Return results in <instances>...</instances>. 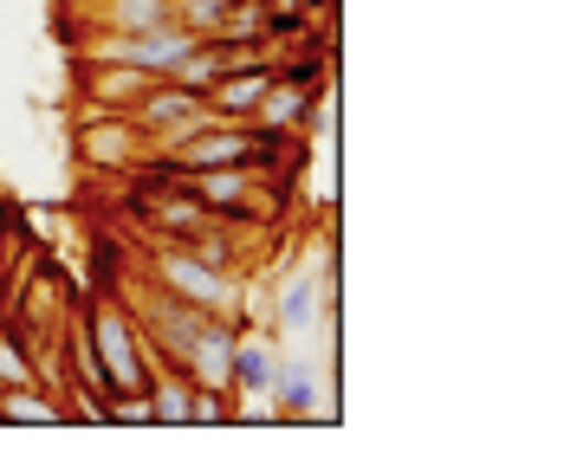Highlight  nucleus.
Wrapping results in <instances>:
<instances>
[{"label": "nucleus", "instance_id": "nucleus-14", "mask_svg": "<svg viewBox=\"0 0 564 453\" xmlns=\"http://www.w3.org/2000/svg\"><path fill=\"white\" fill-rule=\"evenodd\" d=\"M0 324H7V311H0Z\"/></svg>", "mask_w": 564, "mask_h": 453}, {"label": "nucleus", "instance_id": "nucleus-3", "mask_svg": "<svg viewBox=\"0 0 564 453\" xmlns=\"http://www.w3.org/2000/svg\"><path fill=\"white\" fill-rule=\"evenodd\" d=\"M72 143H78V163L98 175H130L150 163V143H143V130L130 123V111H91L78 117V130H72Z\"/></svg>", "mask_w": 564, "mask_h": 453}, {"label": "nucleus", "instance_id": "nucleus-13", "mask_svg": "<svg viewBox=\"0 0 564 453\" xmlns=\"http://www.w3.org/2000/svg\"><path fill=\"white\" fill-rule=\"evenodd\" d=\"M299 7H305V13H318V7H332V0H299Z\"/></svg>", "mask_w": 564, "mask_h": 453}, {"label": "nucleus", "instance_id": "nucleus-11", "mask_svg": "<svg viewBox=\"0 0 564 453\" xmlns=\"http://www.w3.org/2000/svg\"><path fill=\"white\" fill-rule=\"evenodd\" d=\"M188 376L182 369H156L150 376V389H143V401H150V421L156 428H188Z\"/></svg>", "mask_w": 564, "mask_h": 453}, {"label": "nucleus", "instance_id": "nucleus-9", "mask_svg": "<svg viewBox=\"0 0 564 453\" xmlns=\"http://www.w3.org/2000/svg\"><path fill=\"white\" fill-rule=\"evenodd\" d=\"M0 421H13V428H58L65 421V396L40 389V383H13V389H0Z\"/></svg>", "mask_w": 564, "mask_h": 453}, {"label": "nucleus", "instance_id": "nucleus-7", "mask_svg": "<svg viewBox=\"0 0 564 453\" xmlns=\"http://www.w3.org/2000/svg\"><path fill=\"white\" fill-rule=\"evenodd\" d=\"M273 369H280V343L273 338H234V356H227V389L234 396H267L273 389Z\"/></svg>", "mask_w": 564, "mask_h": 453}, {"label": "nucleus", "instance_id": "nucleus-5", "mask_svg": "<svg viewBox=\"0 0 564 453\" xmlns=\"http://www.w3.org/2000/svg\"><path fill=\"white\" fill-rule=\"evenodd\" d=\"M273 65H280L273 53H247L240 65H227L221 78L202 91L208 117H221V123H253L260 104H267V91H273Z\"/></svg>", "mask_w": 564, "mask_h": 453}, {"label": "nucleus", "instance_id": "nucleus-8", "mask_svg": "<svg viewBox=\"0 0 564 453\" xmlns=\"http://www.w3.org/2000/svg\"><path fill=\"white\" fill-rule=\"evenodd\" d=\"M325 298H332V285L318 279V273L292 279V285L280 291V305H273V331H285V338H305V331H318V324H325Z\"/></svg>", "mask_w": 564, "mask_h": 453}, {"label": "nucleus", "instance_id": "nucleus-1", "mask_svg": "<svg viewBox=\"0 0 564 453\" xmlns=\"http://www.w3.org/2000/svg\"><path fill=\"white\" fill-rule=\"evenodd\" d=\"M78 324L91 338V356L111 383V396H143L150 376H156V356L143 343V324L123 298H78Z\"/></svg>", "mask_w": 564, "mask_h": 453}, {"label": "nucleus", "instance_id": "nucleus-6", "mask_svg": "<svg viewBox=\"0 0 564 453\" xmlns=\"http://www.w3.org/2000/svg\"><path fill=\"white\" fill-rule=\"evenodd\" d=\"M150 85H156L150 71L117 65V58H85V65H78V98H85L91 111H130Z\"/></svg>", "mask_w": 564, "mask_h": 453}, {"label": "nucleus", "instance_id": "nucleus-10", "mask_svg": "<svg viewBox=\"0 0 564 453\" xmlns=\"http://www.w3.org/2000/svg\"><path fill=\"white\" fill-rule=\"evenodd\" d=\"M267 396L280 401L292 421L318 415V369H312V363H280V369H273V389H267Z\"/></svg>", "mask_w": 564, "mask_h": 453}, {"label": "nucleus", "instance_id": "nucleus-2", "mask_svg": "<svg viewBox=\"0 0 564 453\" xmlns=\"http://www.w3.org/2000/svg\"><path fill=\"white\" fill-rule=\"evenodd\" d=\"M150 285L170 291L175 305H195V311H234V273L215 266L208 253H195L188 240H163L150 253Z\"/></svg>", "mask_w": 564, "mask_h": 453}, {"label": "nucleus", "instance_id": "nucleus-4", "mask_svg": "<svg viewBox=\"0 0 564 453\" xmlns=\"http://www.w3.org/2000/svg\"><path fill=\"white\" fill-rule=\"evenodd\" d=\"M130 123L143 130V143H150V156L156 150H170V143H182L188 130H202V123H215L208 117V104L195 98V91H182L175 78H156L137 104H130Z\"/></svg>", "mask_w": 564, "mask_h": 453}, {"label": "nucleus", "instance_id": "nucleus-12", "mask_svg": "<svg viewBox=\"0 0 564 453\" xmlns=\"http://www.w3.org/2000/svg\"><path fill=\"white\" fill-rule=\"evenodd\" d=\"M13 383H40V363H33V331L0 324V389H13Z\"/></svg>", "mask_w": 564, "mask_h": 453}]
</instances>
